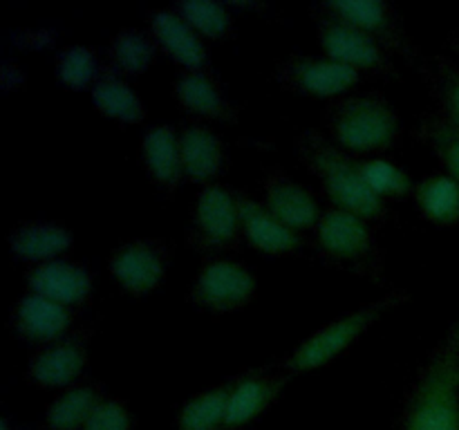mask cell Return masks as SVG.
Wrapping results in <instances>:
<instances>
[{
  "instance_id": "1",
  "label": "cell",
  "mask_w": 459,
  "mask_h": 430,
  "mask_svg": "<svg viewBox=\"0 0 459 430\" xmlns=\"http://www.w3.org/2000/svg\"><path fill=\"white\" fill-rule=\"evenodd\" d=\"M403 430H459V349L453 340L421 374Z\"/></svg>"
},
{
  "instance_id": "2",
  "label": "cell",
  "mask_w": 459,
  "mask_h": 430,
  "mask_svg": "<svg viewBox=\"0 0 459 430\" xmlns=\"http://www.w3.org/2000/svg\"><path fill=\"white\" fill-rule=\"evenodd\" d=\"M303 148L309 166L323 179L327 195L339 209L352 211L366 219L384 213V197L368 186L357 159L348 157L341 148L316 133L305 134Z\"/></svg>"
},
{
  "instance_id": "3",
  "label": "cell",
  "mask_w": 459,
  "mask_h": 430,
  "mask_svg": "<svg viewBox=\"0 0 459 430\" xmlns=\"http://www.w3.org/2000/svg\"><path fill=\"white\" fill-rule=\"evenodd\" d=\"M406 298L403 291H394V294H385L381 298L372 300V303L363 305V307L354 309V312L345 314V316L334 318L327 325L318 327L314 334H309L290 358L285 361L287 370L291 372H307L316 370V367L325 366L332 358L339 357L343 349H348L368 327L375 325L390 307L399 305Z\"/></svg>"
},
{
  "instance_id": "4",
  "label": "cell",
  "mask_w": 459,
  "mask_h": 430,
  "mask_svg": "<svg viewBox=\"0 0 459 430\" xmlns=\"http://www.w3.org/2000/svg\"><path fill=\"white\" fill-rule=\"evenodd\" d=\"M332 130L341 146L350 150H377L394 142L399 116L385 99L377 94L350 97L336 108Z\"/></svg>"
},
{
  "instance_id": "5",
  "label": "cell",
  "mask_w": 459,
  "mask_h": 430,
  "mask_svg": "<svg viewBox=\"0 0 459 430\" xmlns=\"http://www.w3.org/2000/svg\"><path fill=\"white\" fill-rule=\"evenodd\" d=\"M255 291V276L240 262L213 260L204 264L191 287V298L197 307L209 312H231L242 307Z\"/></svg>"
},
{
  "instance_id": "6",
  "label": "cell",
  "mask_w": 459,
  "mask_h": 430,
  "mask_svg": "<svg viewBox=\"0 0 459 430\" xmlns=\"http://www.w3.org/2000/svg\"><path fill=\"white\" fill-rule=\"evenodd\" d=\"M318 40H321L325 56L336 58V61L357 67V70H361V67L381 70V67L388 65L377 36L339 16H330L323 22Z\"/></svg>"
},
{
  "instance_id": "7",
  "label": "cell",
  "mask_w": 459,
  "mask_h": 430,
  "mask_svg": "<svg viewBox=\"0 0 459 430\" xmlns=\"http://www.w3.org/2000/svg\"><path fill=\"white\" fill-rule=\"evenodd\" d=\"M27 285L34 294L52 298L61 305L81 303L92 289V278L88 269L67 260H48L39 262L27 273Z\"/></svg>"
},
{
  "instance_id": "8",
  "label": "cell",
  "mask_w": 459,
  "mask_h": 430,
  "mask_svg": "<svg viewBox=\"0 0 459 430\" xmlns=\"http://www.w3.org/2000/svg\"><path fill=\"white\" fill-rule=\"evenodd\" d=\"M316 237L323 251L343 260L361 258L372 245L366 218L339 206L321 215L316 224Z\"/></svg>"
},
{
  "instance_id": "9",
  "label": "cell",
  "mask_w": 459,
  "mask_h": 430,
  "mask_svg": "<svg viewBox=\"0 0 459 430\" xmlns=\"http://www.w3.org/2000/svg\"><path fill=\"white\" fill-rule=\"evenodd\" d=\"M287 376H263L251 374L240 376L231 381V392H229L227 417H224V428H240L249 424L255 417L263 415L287 385Z\"/></svg>"
},
{
  "instance_id": "10",
  "label": "cell",
  "mask_w": 459,
  "mask_h": 430,
  "mask_svg": "<svg viewBox=\"0 0 459 430\" xmlns=\"http://www.w3.org/2000/svg\"><path fill=\"white\" fill-rule=\"evenodd\" d=\"M115 280L130 294H151L164 278V260L148 242H128L110 258Z\"/></svg>"
},
{
  "instance_id": "11",
  "label": "cell",
  "mask_w": 459,
  "mask_h": 430,
  "mask_svg": "<svg viewBox=\"0 0 459 430\" xmlns=\"http://www.w3.org/2000/svg\"><path fill=\"white\" fill-rule=\"evenodd\" d=\"M238 211H240V228L255 249L264 254H287L300 245L299 233L282 224L264 206V202L238 195Z\"/></svg>"
},
{
  "instance_id": "12",
  "label": "cell",
  "mask_w": 459,
  "mask_h": 430,
  "mask_svg": "<svg viewBox=\"0 0 459 430\" xmlns=\"http://www.w3.org/2000/svg\"><path fill=\"white\" fill-rule=\"evenodd\" d=\"M195 224L211 245H227L240 227L238 197L220 184H206L195 202Z\"/></svg>"
},
{
  "instance_id": "13",
  "label": "cell",
  "mask_w": 459,
  "mask_h": 430,
  "mask_svg": "<svg viewBox=\"0 0 459 430\" xmlns=\"http://www.w3.org/2000/svg\"><path fill=\"white\" fill-rule=\"evenodd\" d=\"M290 76L303 92L314 97H334L357 83L359 70L332 56H305L291 63Z\"/></svg>"
},
{
  "instance_id": "14",
  "label": "cell",
  "mask_w": 459,
  "mask_h": 430,
  "mask_svg": "<svg viewBox=\"0 0 459 430\" xmlns=\"http://www.w3.org/2000/svg\"><path fill=\"white\" fill-rule=\"evenodd\" d=\"M151 27L161 47L188 70H200L206 61V47L200 34L184 21L178 9H160L152 13Z\"/></svg>"
},
{
  "instance_id": "15",
  "label": "cell",
  "mask_w": 459,
  "mask_h": 430,
  "mask_svg": "<svg viewBox=\"0 0 459 430\" xmlns=\"http://www.w3.org/2000/svg\"><path fill=\"white\" fill-rule=\"evenodd\" d=\"M16 330L30 340H54L70 325V309L52 298L30 291L13 312Z\"/></svg>"
},
{
  "instance_id": "16",
  "label": "cell",
  "mask_w": 459,
  "mask_h": 430,
  "mask_svg": "<svg viewBox=\"0 0 459 430\" xmlns=\"http://www.w3.org/2000/svg\"><path fill=\"white\" fill-rule=\"evenodd\" d=\"M264 206L294 231L318 224L323 215L316 197L291 179H272L264 188Z\"/></svg>"
},
{
  "instance_id": "17",
  "label": "cell",
  "mask_w": 459,
  "mask_h": 430,
  "mask_svg": "<svg viewBox=\"0 0 459 430\" xmlns=\"http://www.w3.org/2000/svg\"><path fill=\"white\" fill-rule=\"evenodd\" d=\"M179 150H182L184 175L195 182H206L213 177L224 159L222 142L206 125H186L179 133Z\"/></svg>"
},
{
  "instance_id": "18",
  "label": "cell",
  "mask_w": 459,
  "mask_h": 430,
  "mask_svg": "<svg viewBox=\"0 0 459 430\" xmlns=\"http://www.w3.org/2000/svg\"><path fill=\"white\" fill-rule=\"evenodd\" d=\"M143 161L161 186H175L184 175L179 133L169 124H157L142 139Z\"/></svg>"
},
{
  "instance_id": "19",
  "label": "cell",
  "mask_w": 459,
  "mask_h": 430,
  "mask_svg": "<svg viewBox=\"0 0 459 430\" xmlns=\"http://www.w3.org/2000/svg\"><path fill=\"white\" fill-rule=\"evenodd\" d=\"M85 366V352L79 343L72 340H61L43 352L36 354L30 361V379L36 381L45 388H56V385H67L81 374Z\"/></svg>"
},
{
  "instance_id": "20",
  "label": "cell",
  "mask_w": 459,
  "mask_h": 430,
  "mask_svg": "<svg viewBox=\"0 0 459 430\" xmlns=\"http://www.w3.org/2000/svg\"><path fill=\"white\" fill-rule=\"evenodd\" d=\"M70 245L72 233L61 224L52 222L22 224L9 236V249L13 251V255L22 260H36V264L56 260V255Z\"/></svg>"
},
{
  "instance_id": "21",
  "label": "cell",
  "mask_w": 459,
  "mask_h": 430,
  "mask_svg": "<svg viewBox=\"0 0 459 430\" xmlns=\"http://www.w3.org/2000/svg\"><path fill=\"white\" fill-rule=\"evenodd\" d=\"M175 94L188 110L215 119H233L231 103L220 92L218 83L202 70H188L175 81Z\"/></svg>"
},
{
  "instance_id": "22",
  "label": "cell",
  "mask_w": 459,
  "mask_h": 430,
  "mask_svg": "<svg viewBox=\"0 0 459 430\" xmlns=\"http://www.w3.org/2000/svg\"><path fill=\"white\" fill-rule=\"evenodd\" d=\"M421 213L437 224L459 222V182L451 175H429L415 186Z\"/></svg>"
},
{
  "instance_id": "23",
  "label": "cell",
  "mask_w": 459,
  "mask_h": 430,
  "mask_svg": "<svg viewBox=\"0 0 459 430\" xmlns=\"http://www.w3.org/2000/svg\"><path fill=\"white\" fill-rule=\"evenodd\" d=\"M92 101L103 115L112 116V119L128 121V124H134V121L143 119V115H146V108H143L139 94L130 88L128 81L117 74H103L94 81Z\"/></svg>"
},
{
  "instance_id": "24",
  "label": "cell",
  "mask_w": 459,
  "mask_h": 430,
  "mask_svg": "<svg viewBox=\"0 0 459 430\" xmlns=\"http://www.w3.org/2000/svg\"><path fill=\"white\" fill-rule=\"evenodd\" d=\"M231 383L209 388L204 392L195 394L191 401L184 403L179 410L178 426L179 430H218L224 428V417H227V403Z\"/></svg>"
},
{
  "instance_id": "25",
  "label": "cell",
  "mask_w": 459,
  "mask_h": 430,
  "mask_svg": "<svg viewBox=\"0 0 459 430\" xmlns=\"http://www.w3.org/2000/svg\"><path fill=\"white\" fill-rule=\"evenodd\" d=\"M99 394L94 388L88 385H76V388L65 390L58 394L45 412V421L52 430H76L83 428L88 421L90 412L99 403Z\"/></svg>"
},
{
  "instance_id": "26",
  "label": "cell",
  "mask_w": 459,
  "mask_h": 430,
  "mask_svg": "<svg viewBox=\"0 0 459 430\" xmlns=\"http://www.w3.org/2000/svg\"><path fill=\"white\" fill-rule=\"evenodd\" d=\"M332 16H339L370 34H385L390 31L388 4L381 0H332L327 3Z\"/></svg>"
},
{
  "instance_id": "27",
  "label": "cell",
  "mask_w": 459,
  "mask_h": 430,
  "mask_svg": "<svg viewBox=\"0 0 459 430\" xmlns=\"http://www.w3.org/2000/svg\"><path fill=\"white\" fill-rule=\"evenodd\" d=\"M178 13L197 31L204 36H220L229 27V12L222 3L215 0H182L178 4Z\"/></svg>"
},
{
  "instance_id": "28",
  "label": "cell",
  "mask_w": 459,
  "mask_h": 430,
  "mask_svg": "<svg viewBox=\"0 0 459 430\" xmlns=\"http://www.w3.org/2000/svg\"><path fill=\"white\" fill-rule=\"evenodd\" d=\"M359 164H361V173L368 186L379 197L406 195L412 188V179L408 177V173H403L393 161L375 157V159H361Z\"/></svg>"
},
{
  "instance_id": "29",
  "label": "cell",
  "mask_w": 459,
  "mask_h": 430,
  "mask_svg": "<svg viewBox=\"0 0 459 430\" xmlns=\"http://www.w3.org/2000/svg\"><path fill=\"white\" fill-rule=\"evenodd\" d=\"M426 134L430 146L435 148L442 164L446 166V175L459 182V128L448 116H430L426 121Z\"/></svg>"
},
{
  "instance_id": "30",
  "label": "cell",
  "mask_w": 459,
  "mask_h": 430,
  "mask_svg": "<svg viewBox=\"0 0 459 430\" xmlns=\"http://www.w3.org/2000/svg\"><path fill=\"white\" fill-rule=\"evenodd\" d=\"M112 56L126 72H142L152 61V45L142 31L124 30L112 40Z\"/></svg>"
},
{
  "instance_id": "31",
  "label": "cell",
  "mask_w": 459,
  "mask_h": 430,
  "mask_svg": "<svg viewBox=\"0 0 459 430\" xmlns=\"http://www.w3.org/2000/svg\"><path fill=\"white\" fill-rule=\"evenodd\" d=\"M56 70L63 83L72 85V88H83L97 74V58H94L92 49H88L85 45H72L61 52Z\"/></svg>"
},
{
  "instance_id": "32",
  "label": "cell",
  "mask_w": 459,
  "mask_h": 430,
  "mask_svg": "<svg viewBox=\"0 0 459 430\" xmlns=\"http://www.w3.org/2000/svg\"><path fill=\"white\" fill-rule=\"evenodd\" d=\"M81 430H130V412L117 399H99Z\"/></svg>"
},
{
  "instance_id": "33",
  "label": "cell",
  "mask_w": 459,
  "mask_h": 430,
  "mask_svg": "<svg viewBox=\"0 0 459 430\" xmlns=\"http://www.w3.org/2000/svg\"><path fill=\"white\" fill-rule=\"evenodd\" d=\"M442 92L448 119L459 128V67L453 63H442Z\"/></svg>"
},
{
  "instance_id": "34",
  "label": "cell",
  "mask_w": 459,
  "mask_h": 430,
  "mask_svg": "<svg viewBox=\"0 0 459 430\" xmlns=\"http://www.w3.org/2000/svg\"><path fill=\"white\" fill-rule=\"evenodd\" d=\"M0 430H13L12 424H9V419H3L0 421Z\"/></svg>"
},
{
  "instance_id": "35",
  "label": "cell",
  "mask_w": 459,
  "mask_h": 430,
  "mask_svg": "<svg viewBox=\"0 0 459 430\" xmlns=\"http://www.w3.org/2000/svg\"><path fill=\"white\" fill-rule=\"evenodd\" d=\"M455 343H457V349H459V330H457V336H455Z\"/></svg>"
},
{
  "instance_id": "36",
  "label": "cell",
  "mask_w": 459,
  "mask_h": 430,
  "mask_svg": "<svg viewBox=\"0 0 459 430\" xmlns=\"http://www.w3.org/2000/svg\"><path fill=\"white\" fill-rule=\"evenodd\" d=\"M455 47H457V49H459V40H455Z\"/></svg>"
}]
</instances>
